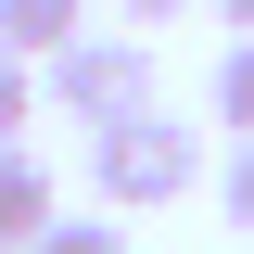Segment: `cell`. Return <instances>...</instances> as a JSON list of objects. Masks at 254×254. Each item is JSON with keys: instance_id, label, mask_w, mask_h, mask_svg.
Masks as SVG:
<instances>
[{"instance_id": "cell-1", "label": "cell", "mask_w": 254, "mask_h": 254, "mask_svg": "<svg viewBox=\"0 0 254 254\" xmlns=\"http://www.w3.org/2000/svg\"><path fill=\"white\" fill-rule=\"evenodd\" d=\"M190 178H203V127H178L165 102L89 127V190H102V216H153V203H178Z\"/></svg>"}, {"instance_id": "cell-2", "label": "cell", "mask_w": 254, "mask_h": 254, "mask_svg": "<svg viewBox=\"0 0 254 254\" xmlns=\"http://www.w3.org/2000/svg\"><path fill=\"white\" fill-rule=\"evenodd\" d=\"M38 89H51V115L115 127V115H140V102H153V38H140V26H89L76 51L38 64Z\"/></svg>"}, {"instance_id": "cell-3", "label": "cell", "mask_w": 254, "mask_h": 254, "mask_svg": "<svg viewBox=\"0 0 254 254\" xmlns=\"http://www.w3.org/2000/svg\"><path fill=\"white\" fill-rule=\"evenodd\" d=\"M64 216V190H51V165L26 153V140H13V153H0V254H26L38 229Z\"/></svg>"}, {"instance_id": "cell-4", "label": "cell", "mask_w": 254, "mask_h": 254, "mask_svg": "<svg viewBox=\"0 0 254 254\" xmlns=\"http://www.w3.org/2000/svg\"><path fill=\"white\" fill-rule=\"evenodd\" d=\"M76 38H89V0H0V51L51 64V51H76Z\"/></svg>"}, {"instance_id": "cell-5", "label": "cell", "mask_w": 254, "mask_h": 254, "mask_svg": "<svg viewBox=\"0 0 254 254\" xmlns=\"http://www.w3.org/2000/svg\"><path fill=\"white\" fill-rule=\"evenodd\" d=\"M216 127H229V140H254V38H229V51H216Z\"/></svg>"}, {"instance_id": "cell-6", "label": "cell", "mask_w": 254, "mask_h": 254, "mask_svg": "<svg viewBox=\"0 0 254 254\" xmlns=\"http://www.w3.org/2000/svg\"><path fill=\"white\" fill-rule=\"evenodd\" d=\"M26 127H38V64H26V51H0V153H13Z\"/></svg>"}, {"instance_id": "cell-7", "label": "cell", "mask_w": 254, "mask_h": 254, "mask_svg": "<svg viewBox=\"0 0 254 254\" xmlns=\"http://www.w3.org/2000/svg\"><path fill=\"white\" fill-rule=\"evenodd\" d=\"M26 254H127V229H115V216H51Z\"/></svg>"}, {"instance_id": "cell-8", "label": "cell", "mask_w": 254, "mask_h": 254, "mask_svg": "<svg viewBox=\"0 0 254 254\" xmlns=\"http://www.w3.org/2000/svg\"><path fill=\"white\" fill-rule=\"evenodd\" d=\"M216 203H229V229L254 242V140H229V178H216Z\"/></svg>"}, {"instance_id": "cell-9", "label": "cell", "mask_w": 254, "mask_h": 254, "mask_svg": "<svg viewBox=\"0 0 254 254\" xmlns=\"http://www.w3.org/2000/svg\"><path fill=\"white\" fill-rule=\"evenodd\" d=\"M115 13H127V26H178L190 0H115Z\"/></svg>"}, {"instance_id": "cell-10", "label": "cell", "mask_w": 254, "mask_h": 254, "mask_svg": "<svg viewBox=\"0 0 254 254\" xmlns=\"http://www.w3.org/2000/svg\"><path fill=\"white\" fill-rule=\"evenodd\" d=\"M216 13H229V26H242V38H254V0H216Z\"/></svg>"}]
</instances>
